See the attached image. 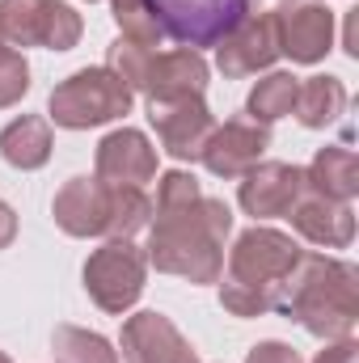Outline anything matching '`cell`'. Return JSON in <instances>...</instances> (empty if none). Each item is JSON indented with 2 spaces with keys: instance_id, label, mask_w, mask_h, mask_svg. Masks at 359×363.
<instances>
[{
  "instance_id": "1",
  "label": "cell",
  "mask_w": 359,
  "mask_h": 363,
  "mask_svg": "<svg viewBox=\"0 0 359 363\" xmlns=\"http://www.w3.org/2000/svg\"><path fill=\"white\" fill-rule=\"evenodd\" d=\"M157 224L148 233V262L161 274H178L190 283H216L224 274V241L233 233V211L220 199L199 194L186 207L153 211Z\"/></svg>"
},
{
  "instance_id": "2",
  "label": "cell",
  "mask_w": 359,
  "mask_h": 363,
  "mask_svg": "<svg viewBox=\"0 0 359 363\" xmlns=\"http://www.w3.org/2000/svg\"><path fill=\"white\" fill-rule=\"evenodd\" d=\"M279 313L300 321L313 338H351L359 321V271L351 262L326 258V254H304L279 283Z\"/></svg>"
},
{
  "instance_id": "3",
  "label": "cell",
  "mask_w": 359,
  "mask_h": 363,
  "mask_svg": "<svg viewBox=\"0 0 359 363\" xmlns=\"http://www.w3.org/2000/svg\"><path fill=\"white\" fill-rule=\"evenodd\" d=\"M300 245L267 224H254L237 237L228 254V279L220 283V304L233 317H263L279 304V283L296 267Z\"/></svg>"
},
{
  "instance_id": "4",
  "label": "cell",
  "mask_w": 359,
  "mask_h": 363,
  "mask_svg": "<svg viewBox=\"0 0 359 363\" xmlns=\"http://www.w3.org/2000/svg\"><path fill=\"white\" fill-rule=\"evenodd\" d=\"M131 97L110 68H81L72 72L68 81H60L51 97H47V114L55 127H68V131H85V127H101V123H114L131 110Z\"/></svg>"
},
{
  "instance_id": "5",
  "label": "cell",
  "mask_w": 359,
  "mask_h": 363,
  "mask_svg": "<svg viewBox=\"0 0 359 363\" xmlns=\"http://www.w3.org/2000/svg\"><path fill=\"white\" fill-rule=\"evenodd\" d=\"M144 279H148V258L127 237L106 241L85 262V291H89L93 304L101 313H110V317H123L144 296Z\"/></svg>"
},
{
  "instance_id": "6",
  "label": "cell",
  "mask_w": 359,
  "mask_h": 363,
  "mask_svg": "<svg viewBox=\"0 0 359 363\" xmlns=\"http://www.w3.org/2000/svg\"><path fill=\"white\" fill-rule=\"evenodd\" d=\"M148 4L161 34L190 51L216 47L233 26H241L258 9V0H148Z\"/></svg>"
},
{
  "instance_id": "7",
  "label": "cell",
  "mask_w": 359,
  "mask_h": 363,
  "mask_svg": "<svg viewBox=\"0 0 359 363\" xmlns=\"http://www.w3.org/2000/svg\"><path fill=\"white\" fill-rule=\"evenodd\" d=\"M275 13L279 30V55H292V64H317L334 47V13L321 0H283Z\"/></svg>"
},
{
  "instance_id": "8",
  "label": "cell",
  "mask_w": 359,
  "mask_h": 363,
  "mask_svg": "<svg viewBox=\"0 0 359 363\" xmlns=\"http://www.w3.org/2000/svg\"><path fill=\"white\" fill-rule=\"evenodd\" d=\"M148 118H153V127L161 135V148L174 161H199L211 131H216V118H211L203 93L174 97V101H148Z\"/></svg>"
},
{
  "instance_id": "9",
  "label": "cell",
  "mask_w": 359,
  "mask_h": 363,
  "mask_svg": "<svg viewBox=\"0 0 359 363\" xmlns=\"http://www.w3.org/2000/svg\"><path fill=\"white\" fill-rule=\"evenodd\" d=\"M279 60V30H275V13H250L241 26H233L220 43H216V68L224 77H254Z\"/></svg>"
},
{
  "instance_id": "10",
  "label": "cell",
  "mask_w": 359,
  "mask_h": 363,
  "mask_svg": "<svg viewBox=\"0 0 359 363\" xmlns=\"http://www.w3.org/2000/svg\"><path fill=\"white\" fill-rule=\"evenodd\" d=\"M55 224L68 237H110L114 224V186L101 178H72L51 203Z\"/></svg>"
},
{
  "instance_id": "11",
  "label": "cell",
  "mask_w": 359,
  "mask_h": 363,
  "mask_svg": "<svg viewBox=\"0 0 359 363\" xmlns=\"http://www.w3.org/2000/svg\"><path fill=\"white\" fill-rule=\"evenodd\" d=\"M309 190L304 169L300 165H287V161H258L237 190V203L245 216L254 220H270V216H287L296 207V199Z\"/></svg>"
},
{
  "instance_id": "12",
  "label": "cell",
  "mask_w": 359,
  "mask_h": 363,
  "mask_svg": "<svg viewBox=\"0 0 359 363\" xmlns=\"http://www.w3.org/2000/svg\"><path fill=\"white\" fill-rule=\"evenodd\" d=\"M267 148H270L267 123H254V118H228L224 127L211 131V140H207V148H203L199 161H203L216 178L233 182V178H245V174L263 161Z\"/></svg>"
},
{
  "instance_id": "13",
  "label": "cell",
  "mask_w": 359,
  "mask_h": 363,
  "mask_svg": "<svg viewBox=\"0 0 359 363\" xmlns=\"http://www.w3.org/2000/svg\"><path fill=\"white\" fill-rule=\"evenodd\" d=\"M123 359L127 363H199L194 347L165 313H136L123 321Z\"/></svg>"
},
{
  "instance_id": "14",
  "label": "cell",
  "mask_w": 359,
  "mask_h": 363,
  "mask_svg": "<svg viewBox=\"0 0 359 363\" xmlns=\"http://www.w3.org/2000/svg\"><path fill=\"white\" fill-rule=\"evenodd\" d=\"M106 186H140L157 178V148L148 144L144 131L136 127H118L97 144V174Z\"/></svg>"
},
{
  "instance_id": "15",
  "label": "cell",
  "mask_w": 359,
  "mask_h": 363,
  "mask_svg": "<svg viewBox=\"0 0 359 363\" xmlns=\"http://www.w3.org/2000/svg\"><path fill=\"white\" fill-rule=\"evenodd\" d=\"M207 60L190 47L178 51H153L148 55V68H144V81L140 93H148V101H174V97H194V93L207 89Z\"/></svg>"
},
{
  "instance_id": "16",
  "label": "cell",
  "mask_w": 359,
  "mask_h": 363,
  "mask_svg": "<svg viewBox=\"0 0 359 363\" xmlns=\"http://www.w3.org/2000/svg\"><path fill=\"white\" fill-rule=\"evenodd\" d=\"M287 216H292V228L304 241H313V245L347 250L355 241V211H351V203H334V199H326L317 190H304Z\"/></svg>"
},
{
  "instance_id": "17",
  "label": "cell",
  "mask_w": 359,
  "mask_h": 363,
  "mask_svg": "<svg viewBox=\"0 0 359 363\" xmlns=\"http://www.w3.org/2000/svg\"><path fill=\"white\" fill-rule=\"evenodd\" d=\"M51 148H55L51 123L38 118V114H21L0 131V157L13 169H43L51 161Z\"/></svg>"
},
{
  "instance_id": "18",
  "label": "cell",
  "mask_w": 359,
  "mask_h": 363,
  "mask_svg": "<svg viewBox=\"0 0 359 363\" xmlns=\"http://www.w3.org/2000/svg\"><path fill=\"white\" fill-rule=\"evenodd\" d=\"M304 182H309V190H317V194H326V199H334V203H351L359 194V161L351 148H317V157H313V165L304 169Z\"/></svg>"
},
{
  "instance_id": "19",
  "label": "cell",
  "mask_w": 359,
  "mask_h": 363,
  "mask_svg": "<svg viewBox=\"0 0 359 363\" xmlns=\"http://www.w3.org/2000/svg\"><path fill=\"white\" fill-rule=\"evenodd\" d=\"M343 110H347V85L338 77H309V81H300L292 114L304 127H330Z\"/></svg>"
},
{
  "instance_id": "20",
  "label": "cell",
  "mask_w": 359,
  "mask_h": 363,
  "mask_svg": "<svg viewBox=\"0 0 359 363\" xmlns=\"http://www.w3.org/2000/svg\"><path fill=\"white\" fill-rule=\"evenodd\" d=\"M47 0H0V43L4 47H43Z\"/></svg>"
},
{
  "instance_id": "21",
  "label": "cell",
  "mask_w": 359,
  "mask_h": 363,
  "mask_svg": "<svg viewBox=\"0 0 359 363\" xmlns=\"http://www.w3.org/2000/svg\"><path fill=\"white\" fill-rule=\"evenodd\" d=\"M296 93H300V81L292 72H270L267 81L254 85L250 101H245V114L254 123H275V118L296 110Z\"/></svg>"
},
{
  "instance_id": "22",
  "label": "cell",
  "mask_w": 359,
  "mask_h": 363,
  "mask_svg": "<svg viewBox=\"0 0 359 363\" xmlns=\"http://www.w3.org/2000/svg\"><path fill=\"white\" fill-rule=\"evenodd\" d=\"M51 351H55V363H118L114 347L101 334H89L81 325H55Z\"/></svg>"
},
{
  "instance_id": "23",
  "label": "cell",
  "mask_w": 359,
  "mask_h": 363,
  "mask_svg": "<svg viewBox=\"0 0 359 363\" xmlns=\"http://www.w3.org/2000/svg\"><path fill=\"white\" fill-rule=\"evenodd\" d=\"M153 220V199L140 186H114V224H110V241L114 237H136L140 228H148Z\"/></svg>"
},
{
  "instance_id": "24",
  "label": "cell",
  "mask_w": 359,
  "mask_h": 363,
  "mask_svg": "<svg viewBox=\"0 0 359 363\" xmlns=\"http://www.w3.org/2000/svg\"><path fill=\"white\" fill-rule=\"evenodd\" d=\"M85 34V21L72 4L64 0H47V17H43V47L47 51H72Z\"/></svg>"
},
{
  "instance_id": "25",
  "label": "cell",
  "mask_w": 359,
  "mask_h": 363,
  "mask_svg": "<svg viewBox=\"0 0 359 363\" xmlns=\"http://www.w3.org/2000/svg\"><path fill=\"white\" fill-rule=\"evenodd\" d=\"M110 9H114V21H118L123 38H136L144 47H157L165 38L161 26H157V17H153V4L148 0H110Z\"/></svg>"
},
{
  "instance_id": "26",
  "label": "cell",
  "mask_w": 359,
  "mask_h": 363,
  "mask_svg": "<svg viewBox=\"0 0 359 363\" xmlns=\"http://www.w3.org/2000/svg\"><path fill=\"white\" fill-rule=\"evenodd\" d=\"M26 93H30V64H26V55L17 47L0 43V110L17 106Z\"/></svg>"
},
{
  "instance_id": "27",
  "label": "cell",
  "mask_w": 359,
  "mask_h": 363,
  "mask_svg": "<svg viewBox=\"0 0 359 363\" xmlns=\"http://www.w3.org/2000/svg\"><path fill=\"white\" fill-rule=\"evenodd\" d=\"M199 194H203V190H199L194 174H186V169H170V174H161V190H157V207H153V211L186 207V203H194Z\"/></svg>"
},
{
  "instance_id": "28",
  "label": "cell",
  "mask_w": 359,
  "mask_h": 363,
  "mask_svg": "<svg viewBox=\"0 0 359 363\" xmlns=\"http://www.w3.org/2000/svg\"><path fill=\"white\" fill-rule=\"evenodd\" d=\"M245 363H304L287 342H258L250 355H245Z\"/></svg>"
},
{
  "instance_id": "29",
  "label": "cell",
  "mask_w": 359,
  "mask_h": 363,
  "mask_svg": "<svg viewBox=\"0 0 359 363\" xmlns=\"http://www.w3.org/2000/svg\"><path fill=\"white\" fill-rule=\"evenodd\" d=\"M313 363H359V342L355 338H334L326 351H317Z\"/></svg>"
},
{
  "instance_id": "30",
  "label": "cell",
  "mask_w": 359,
  "mask_h": 363,
  "mask_svg": "<svg viewBox=\"0 0 359 363\" xmlns=\"http://www.w3.org/2000/svg\"><path fill=\"white\" fill-rule=\"evenodd\" d=\"M13 237H17V211L0 199V250H9V245H13Z\"/></svg>"
},
{
  "instance_id": "31",
  "label": "cell",
  "mask_w": 359,
  "mask_h": 363,
  "mask_svg": "<svg viewBox=\"0 0 359 363\" xmlns=\"http://www.w3.org/2000/svg\"><path fill=\"white\" fill-rule=\"evenodd\" d=\"M0 363H13V359H9V355H4V351H0Z\"/></svg>"
}]
</instances>
